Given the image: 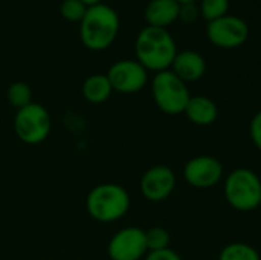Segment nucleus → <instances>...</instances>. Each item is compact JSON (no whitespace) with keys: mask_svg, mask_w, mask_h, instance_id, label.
<instances>
[{"mask_svg":"<svg viewBox=\"0 0 261 260\" xmlns=\"http://www.w3.org/2000/svg\"><path fill=\"white\" fill-rule=\"evenodd\" d=\"M177 52L176 40L164 28L145 26L136 35L135 55L148 72L168 70Z\"/></svg>","mask_w":261,"mask_h":260,"instance_id":"f257e3e1","label":"nucleus"},{"mask_svg":"<svg viewBox=\"0 0 261 260\" xmlns=\"http://www.w3.org/2000/svg\"><path fill=\"white\" fill-rule=\"evenodd\" d=\"M78 25L81 44L92 52H101L109 49L116 40L121 20L112 6L99 3L89 6Z\"/></svg>","mask_w":261,"mask_h":260,"instance_id":"f03ea898","label":"nucleus"},{"mask_svg":"<svg viewBox=\"0 0 261 260\" xmlns=\"http://www.w3.org/2000/svg\"><path fill=\"white\" fill-rule=\"evenodd\" d=\"M128 192L115 182L95 185L86 198V210L89 216L99 224H110L122 219L130 210Z\"/></svg>","mask_w":261,"mask_h":260,"instance_id":"7ed1b4c3","label":"nucleus"},{"mask_svg":"<svg viewBox=\"0 0 261 260\" xmlns=\"http://www.w3.org/2000/svg\"><path fill=\"white\" fill-rule=\"evenodd\" d=\"M226 202L237 211L246 213L258 208L261 199L260 176L246 167L236 169L228 173L223 182Z\"/></svg>","mask_w":261,"mask_h":260,"instance_id":"20e7f679","label":"nucleus"},{"mask_svg":"<svg viewBox=\"0 0 261 260\" xmlns=\"http://www.w3.org/2000/svg\"><path fill=\"white\" fill-rule=\"evenodd\" d=\"M151 97L158 109L165 115H180L185 112L191 93L188 84L168 69L154 74L151 80Z\"/></svg>","mask_w":261,"mask_h":260,"instance_id":"39448f33","label":"nucleus"},{"mask_svg":"<svg viewBox=\"0 0 261 260\" xmlns=\"http://www.w3.org/2000/svg\"><path fill=\"white\" fill-rule=\"evenodd\" d=\"M12 127L21 143L28 146H37L46 141L50 135L52 120L44 106L32 101L15 112Z\"/></svg>","mask_w":261,"mask_h":260,"instance_id":"423d86ee","label":"nucleus"},{"mask_svg":"<svg viewBox=\"0 0 261 260\" xmlns=\"http://www.w3.org/2000/svg\"><path fill=\"white\" fill-rule=\"evenodd\" d=\"M206 37L216 48L236 49L243 46L249 38V26L242 17L226 14L217 20L208 21Z\"/></svg>","mask_w":261,"mask_h":260,"instance_id":"0eeeda50","label":"nucleus"},{"mask_svg":"<svg viewBox=\"0 0 261 260\" xmlns=\"http://www.w3.org/2000/svg\"><path fill=\"white\" fill-rule=\"evenodd\" d=\"M107 78L112 84L113 92L132 95L141 92L148 83V70L138 60H118L109 70Z\"/></svg>","mask_w":261,"mask_h":260,"instance_id":"6e6552de","label":"nucleus"},{"mask_svg":"<svg viewBox=\"0 0 261 260\" xmlns=\"http://www.w3.org/2000/svg\"><path fill=\"white\" fill-rule=\"evenodd\" d=\"M110 260H144L148 254L145 230L139 227H124L118 230L107 244Z\"/></svg>","mask_w":261,"mask_h":260,"instance_id":"1a4fd4ad","label":"nucleus"},{"mask_svg":"<svg viewBox=\"0 0 261 260\" xmlns=\"http://www.w3.org/2000/svg\"><path fill=\"white\" fill-rule=\"evenodd\" d=\"M182 173L185 182L197 190H208L216 187L225 175L222 162L211 155H199L191 158L184 166Z\"/></svg>","mask_w":261,"mask_h":260,"instance_id":"9d476101","label":"nucleus"},{"mask_svg":"<svg viewBox=\"0 0 261 260\" xmlns=\"http://www.w3.org/2000/svg\"><path fill=\"white\" fill-rule=\"evenodd\" d=\"M176 188V173L168 166H153L144 172L139 181L141 195L148 202H164Z\"/></svg>","mask_w":261,"mask_h":260,"instance_id":"9b49d317","label":"nucleus"},{"mask_svg":"<svg viewBox=\"0 0 261 260\" xmlns=\"http://www.w3.org/2000/svg\"><path fill=\"white\" fill-rule=\"evenodd\" d=\"M170 70H173L182 81H185L188 84V83L199 81L205 75L206 61H205L203 55L199 54L197 51L187 49V51L177 52Z\"/></svg>","mask_w":261,"mask_h":260,"instance_id":"f8f14e48","label":"nucleus"},{"mask_svg":"<svg viewBox=\"0 0 261 260\" xmlns=\"http://www.w3.org/2000/svg\"><path fill=\"white\" fill-rule=\"evenodd\" d=\"M180 5L176 0H150L144 11L147 26L167 29L176 20H179Z\"/></svg>","mask_w":261,"mask_h":260,"instance_id":"ddd939ff","label":"nucleus"},{"mask_svg":"<svg viewBox=\"0 0 261 260\" xmlns=\"http://www.w3.org/2000/svg\"><path fill=\"white\" fill-rule=\"evenodd\" d=\"M184 113L187 115V118L193 124L206 127V126H211L217 121L219 107L214 103V100H211L210 97H205V95L193 97L191 95Z\"/></svg>","mask_w":261,"mask_h":260,"instance_id":"4468645a","label":"nucleus"},{"mask_svg":"<svg viewBox=\"0 0 261 260\" xmlns=\"http://www.w3.org/2000/svg\"><path fill=\"white\" fill-rule=\"evenodd\" d=\"M81 93L87 103L102 104L112 97L113 89L106 74H92L83 81Z\"/></svg>","mask_w":261,"mask_h":260,"instance_id":"2eb2a0df","label":"nucleus"},{"mask_svg":"<svg viewBox=\"0 0 261 260\" xmlns=\"http://www.w3.org/2000/svg\"><path fill=\"white\" fill-rule=\"evenodd\" d=\"M219 260H261L260 253L246 242H232L222 248Z\"/></svg>","mask_w":261,"mask_h":260,"instance_id":"dca6fc26","label":"nucleus"},{"mask_svg":"<svg viewBox=\"0 0 261 260\" xmlns=\"http://www.w3.org/2000/svg\"><path fill=\"white\" fill-rule=\"evenodd\" d=\"M8 104L15 107L17 110L32 103V89L24 81H15L8 86L6 90Z\"/></svg>","mask_w":261,"mask_h":260,"instance_id":"f3484780","label":"nucleus"},{"mask_svg":"<svg viewBox=\"0 0 261 260\" xmlns=\"http://www.w3.org/2000/svg\"><path fill=\"white\" fill-rule=\"evenodd\" d=\"M199 9L206 21H213L228 14L229 0H199Z\"/></svg>","mask_w":261,"mask_h":260,"instance_id":"a211bd4d","label":"nucleus"},{"mask_svg":"<svg viewBox=\"0 0 261 260\" xmlns=\"http://www.w3.org/2000/svg\"><path fill=\"white\" fill-rule=\"evenodd\" d=\"M145 239H147V248L150 251H162L170 248L171 236L170 233L162 228V227H153L145 231Z\"/></svg>","mask_w":261,"mask_h":260,"instance_id":"6ab92c4d","label":"nucleus"},{"mask_svg":"<svg viewBox=\"0 0 261 260\" xmlns=\"http://www.w3.org/2000/svg\"><path fill=\"white\" fill-rule=\"evenodd\" d=\"M87 11V6L81 0H63L60 5V14L70 23H80Z\"/></svg>","mask_w":261,"mask_h":260,"instance_id":"aec40b11","label":"nucleus"},{"mask_svg":"<svg viewBox=\"0 0 261 260\" xmlns=\"http://www.w3.org/2000/svg\"><path fill=\"white\" fill-rule=\"evenodd\" d=\"M200 15L197 3H182L179 8V20L184 23H194Z\"/></svg>","mask_w":261,"mask_h":260,"instance_id":"412c9836","label":"nucleus"},{"mask_svg":"<svg viewBox=\"0 0 261 260\" xmlns=\"http://www.w3.org/2000/svg\"><path fill=\"white\" fill-rule=\"evenodd\" d=\"M249 133H251V139H252L255 149L261 153V110H258L254 115V118L251 120Z\"/></svg>","mask_w":261,"mask_h":260,"instance_id":"4be33fe9","label":"nucleus"},{"mask_svg":"<svg viewBox=\"0 0 261 260\" xmlns=\"http://www.w3.org/2000/svg\"><path fill=\"white\" fill-rule=\"evenodd\" d=\"M144 260H184L180 254H177L174 250L171 248H167V250H162V251H150Z\"/></svg>","mask_w":261,"mask_h":260,"instance_id":"5701e85b","label":"nucleus"},{"mask_svg":"<svg viewBox=\"0 0 261 260\" xmlns=\"http://www.w3.org/2000/svg\"><path fill=\"white\" fill-rule=\"evenodd\" d=\"M87 8L89 6H95V5H99V3H102V0H81Z\"/></svg>","mask_w":261,"mask_h":260,"instance_id":"b1692460","label":"nucleus"},{"mask_svg":"<svg viewBox=\"0 0 261 260\" xmlns=\"http://www.w3.org/2000/svg\"><path fill=\"white\" fill-rule=\"evenodd\" d=\"M179 5H182V3H197L199 0H176Z\"/></svg>","mask_w":261,"mask_h":260,"instance_id":"393cba45","label":"nucleus"},{"mask_svg":"<svg viewBox=\"0 0 261 260\" xmlns=\"http://www.w3.org/2000/svg\"><path fill=\"white\" fill-rule=\"evenodd\" d=\"M258 208H261V199H260V205H258Z\"/></svg>","mask_w":261,"mask_h":260,"instance_id":"a878e982","label":"nucleus"}]
</instances>
